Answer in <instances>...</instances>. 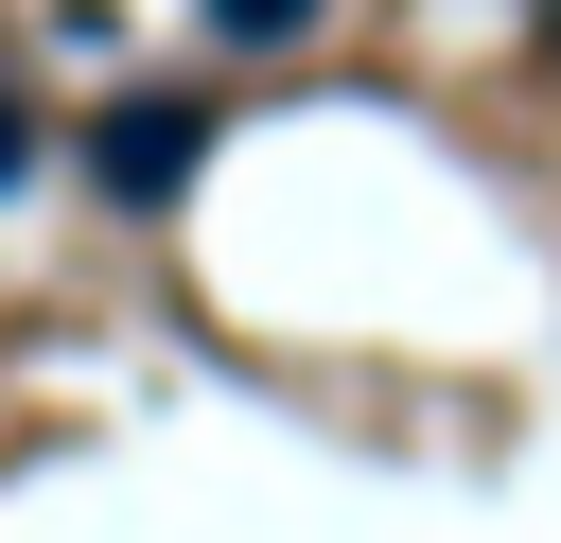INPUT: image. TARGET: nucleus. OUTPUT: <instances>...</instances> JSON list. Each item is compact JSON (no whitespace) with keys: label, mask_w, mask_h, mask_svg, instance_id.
I'll use <instances>...</instances> for the list:
<instances>
[{"label":"nucleus","mask_w":561,"mask_h":543,"mask_svg":"<svg viewBox=\"0 0 561 543\" xmlns=\"http://www.w3.org/2000/svg\"><path fill=\"white\" fill-rule=\"evenodd\" d=\"M18 175H35V105L0 88V193H18Z\"/></svg>","instance_id":"nucleus-3"},{"label":"nucleus","mask_w":561,"mask_h":543,"mask_svg":"<svg viewBox=\"0 0 561 543\" xmlns=\"http://www.w3.org/2000/svg\"><path fill=\"white\" fill-rule=\"evenodd\" d=\"M298 18H316V0H210V35H228V53H280Z\"/></svg>","instance_id":"nucleus-2"},{"label":"nucleus","mask_w":561,"mask_h":543,"mask_svg":"<svg viewBox=\"0 0 561 543\" xmlns=\"http://www.w3.org/2000/svg\"><path fill=\"white\" fill-rule=\"evenodd\" d=\"M193 175H210V105H193V88H140V105L88 123V193H105V210H175Z\"/></svg>","instance_id":"nucleus-1"}]
</instances>
